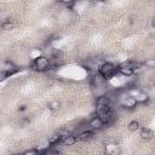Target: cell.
Here are the masks:
<instances>
[{
  "label": "cell",
  "instance_id": "1",
  "mask_svg": "<svg viewBox=\"0 0 155 155\" xmlns=\"http://www.w3.org/2000/svg\"><path fill=\"white\" fill-rule=\"evenodd\" d=\"M33 67L38 71H46V70H48L51 68V61L45 56H39V57H36L34 59Z\"/></svg>",
  "mask_w": 155,
  "mask_h": 155
},
{
  "label": "cell",
  "instance_id": "2",
  "mask_svg": "<svg viewBox=\"0 0 155 155\" xmlns=\"http://www.w3.org/2000/svg\"><path fill=\"white\" fill-rule=\"evenodd\" d=\"M98 71H99V74H101V76H103V78H110V76H113L116 71H117V68L113 64V63H110V62H105V63H103L99 68H98Z\"/></svg>",
  "mask_w": 155,
  "mask_h": 155
},
{
  "label": "cell",
  "instance_id": "3",
  "mask_svg": "<svg viewBox=\"0 0 155 155\" xmlns=\"http://www.w3.org/2000/svg\"><path fill=\"white\" fill-rule=\"evenodd\" d=\"M18 70V68L10 61H5L2 63V67H1V80L6 79V76H10L12 74H15L16 71Z\"/></svg>",
  "mask_w": 155,
  "mask_h": 155
},
{
  "label": "cell",
  "instance_id": "4",
  "mask_svg": "<svg viewBox=\"0 0 155 155\" xmlns=\"http://www.w3.org/2000/svg\"><path fill=\"white\" fill-rule=\"evenodd\" d=\"M97 116L103 121L104 125L109 124L111 121V119H113V115H111V111L109 109V105L103 107L101 109H97Z\"/></svg>",
  "mask_w": 155,
  "mask_h": 155
},
{
  "label": "cell",
  "instance_id": "5",
  "mask_svg": "<svg viewBox=\"0 0 155 155\" xmlns=\"http://www.w3.org/2000/svg\"><path fill=\"white\" fill-rule=\"evenodd\" d=\"M137 98L134 96H125L122 98V104L127 108H133L136 104H137Z\"/></svg>",
  "mask_w": 155,
  "mask_h": 155
},
{
  "label": "cell",
  "instance_id": "6",
  "mask_svg": "<svg viewBox=\"0 0 155 155\" xmlns=\"http://www.w3.org/2000/svg\"><path fill=\"white\" fill-rule=\"evenodd\" d=\"M109 103H110V99H109L108 96H99L96 99V107H97V109H101L103 107H107V105H109Z\"/></svg>",
  "mask_w": 155,
  "mask_h": 155
},
{
  "label": "cell",
  "instance_id": "7",
  "mask_svg": "<svg viewBox=\"0 0 155 155\" xmlns=\"http://www.w3.org/2000/svg\"><path fill=\"white\" fill-rule=\"evenodd\" d=\"M88 125H90V127H92V128H94V130H99V128L103 127L104 124H103V121H102L98 116H93V117L90 120Z\"/></svg>",
  "mask_w": 155,
  "mask_h": 155
},
{
  "label": "cell",
  "instance_id": "8",
  "mask_svg": "<svg viewBox=\"0 0 155 155\" xmlns=\"http://www.w3.org/2000/svg\"><path fill=\"white\" fill-rule=\"evenodd\" d=\"M78 137H75V136H73V134H68V136H64L63 138H62V143L64 144V145H74L76 142H78Z\"/></svg>",
  "mask_w": 155,
  "mask_h": 155
},
{
  "label": "cell",
  "instance_id": "9",
  "mask_svg": "<svg viewBox=\"0 0 155 155\" xmlns=\"http://www.w3.org/2000/svg\"><path fill=\"white\" fill-rule=\"evenodd\" d=\"M139 136H140V138H142V139L149 140V139H151V138H153L154 133H153V131H150L149 128H145V127H144V128H142V130H140Z\"/></svg>",
  "mask_w": 155,
  "mask_h": 155
},
{
  "label": "cell",
  "instance_id": "10",
  "mask_svg": "<svg viewBox=\"0 0 155 155\" xmlns=\"http://www.w3.org/2000/svg\"><path fill=\"white\" fill-rule=\"evenodd\" d=\"M62 138H63V137H62L59 133L52 134V136H50V137H48V144H50V145L58 144V143H61V142H62Z\"/></svg>",
  "mask_w": 155,
  "mask_h": 155
},
{
  "label": "cell",
  "instance_id": "11",
  "mask_svg": "<svg viewBox=\"0 0 155 155\" xmlns=\"http://www.w3.org/2000/svg\"><path fill=\"white\" fill-rule=\"evenodd\" d=\"M117 71H120V73H121L122 75H125V76H131V75H133L134 69H132V68H127V67H120V65H119Z\"/></svg>",
  "mask_w": 155,
  "mask_h": 155
},
{
  "label": "cell",
  "instance_id": "12",
  "mask_svg": "<svg viewBox=\"0 0 155 155\" xmlns=\"http://www.w3.org/2000/svg\"><path fill=\"white\" fill-rule=\"evenodd\" d=\"M93 137V132L92 131H84V132H81L79 136H78V138L80 139V140H88V139H91Z\"/></svg>",
  "mask_w": 155,
  "mask_h": 155
},
{
  "label": "cell",
  "instance_id": "13",
  "mask_svg": "<svg viewBox=\"0 0 155 155\" xmlns=\"http://www.w3.org/2000/svg\"><path fill=\"white\" fill-rule=\"evenodd\" d=\"M127 128H128L130 131H137V130L139 128V122L136 121V120H133V121H131V122L128 124Z\"/></svg>",
  "mask_w": 155,
  "mask_h": 155
},
{
  "label": "cell",
  "instance_id": "14",
  "mask_svg": "<svg viewBox=\"0 0 155 155\" xmlns=\"http://www.w3.org/2000/svg\"><path fill=\"white\" fill-rule=\"evenodd\" d=\"M12 27H13V24L10 22V19H5V21H2V23H1V28L5 29V30L11 29Z\"/></svg>",
  "mask_w": 155,
  "mask_h": 155
},
{
  "label": "cell",
  "instance_id": "15",
  "mask_svg": "<svg viewBox=\"0 0 155 155\" xmlns=\"http://www.w3.org/2000/svg\"><path fill=\"white\" fill-rule=\"evenodd\" d=\"M47 108H48L50 110H57V109L59 108V102H57V101L51 102V103L47 105Z\"/></svg>",
  "mask_w": 155,
  "mask_h": 155
},
{
  "label": "cell",
  "instance_id": "16",
  "mask_svg": "<svg viewBox=\"0 0 155 155\" xmlns=\"http://www.w3.org/2000/svg\"><path fill=\"white\" fill-rule=\"evenodd\" d=\"M24 155H36V154H40V150L38 149H28L25 151H23Z\"/></svg>",
  "mask_w": 155,
  "mask_h": 155
},
{
  "label": "cell",
  "instance_id": "17",
  "mask_svg": "<svg viewBox=\"0 0 155 155\" xmlns=\"http://www.w3.org/2000/svg\"><path fill=\"white\" fill-rule=\"evenodd\" d=\"M136 98H137V102H138V103H139V102H142V103H143V102H145V101H147V96H145V94H143V93L138 94Z\"/></svg>",
  "mask_w": 155,
  "mask_h": 155
},
{
  "label": "cell",
  "instance_id": "18",
  "mask_svg": "<svg viewBox=\"0 0 155 155\" xmlns=\"http://www.w3.org/2000/svg\"><path fill=\"white\" fill-rule=\"evenodd\" d=\"M59 1L63 2V4H65V5H73L75 0H59Z\"/></svg>",
  "mask_w": 155,
  "mask_h": 155
},
{
  "label": "cell",
  "instance_id": "19",
  "mask_svg": "<svg viewBox=\"0 0 155 155\" xmlns=\"http://www.w3.org/2000/svg\"><path fill=\"white\" fill-rule=\"evenodd\" d=\"M147 65H149V67H155V61H149V62H147Z\"/></svg>",
  "mask_w": 155,
  "mask_h": 155
},
{
  "label": "cell",
  "instance_id": "20",
  "mask_svg": "<svg viewBox=\"0 0 155 155\" xmlns=\"http://www.w3.org/2000/svg\"><path fill=\"white\" fill-rule=\"evenodd\" d=\"M27 122H29V119H24V117L21 119V124H22V125H24V124H27Z\"/></svg>",
  "mask_w": 155,
  "mask_h": 155
},
{
  "label": "cell",
  "instance_id": "21",
  "mask_svg": "<svg viewBox=\"0 0 155 155\" xmlns=\"http://www.w3.org/2000/svg\"><path fill=\"white\" fill-rule=\"evenodd\" d=\"M27 109V105H21V107H18V110L19 111H23V110H25Z\"/></svg>",
  "mask_w": 155,
  "mask_h": 155
}]
</instances>
